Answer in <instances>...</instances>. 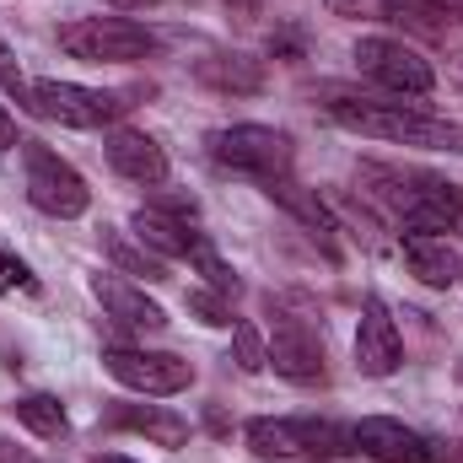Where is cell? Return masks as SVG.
I'll list each match as a JSON object with an SVG mask.
<instances>
[{
  "mask_svg": "<svg viewBox=\"0 0 463 463\" xmlns=\"http://www.w3.org/2000/svg\"><path fill=\"white\" fill-rule=\"evenodd\" d=\"M329 118L345 124L355 135L388 140V146H420V151H463V124L437 118L426 109H404V103H372V98H335Z\"/></svg>",
  "mask_w": 463,
  "mask_h": 463,
  "instance_id": "6da1fadb",
  "label": "cell"
},
{
  "mask_svg": "<svg viewBox=\"0 0 463 463\" xmlns=\"http://www.w3.org/2000/svg\"><path fill=\"white\" fill-rule=\"evenodd\" d=\"M248 448L259 458H345L355 453V426L335 420H248Z\"/></svg>",
  "mask_w": 463,
  "mask_h": 463,
  "instance_id": "7a4b0ae2",
  "label": "cell"
},
{
  "mask_svg": "<svg viewBox=\"0 0 463 463\" xmlns=\"http://www.w3.org/2000/svg\"><path fill=\"white\" fill-rule=\"evenodd\" d=\"M60 49L87 65H129L156 49V38L129 16H76L60 27Z\"/></svg>",
  "mask_w": 463,
  "mask_h": 463,
  "instance_id": "3957f363",
  "label": "cell"
},
{
  "mask_svg": "<svg viewBox=\"0 0 463 463\" xmlns=\"http://www.w3.org/2000/svg\"><path fill=\"white\" fill-rule=\"evenodd\" d=\"M211 156L232 167V173H248L259 184L269 178H286L291 173V140L269 124H227L211 135Z\"/></svg>",
  "mask_w": 463,
  "mask_h": 463,
  "instance_id": "277c9868",
  "label": "cell"
},
{
  "mask_svg": "<svg viewBox=\"0 0 463 463\" xmlns=\"http://www.w3.org/2000/svg\"><path fill=\"white\" fill-rule=\"evenodd\" d=\"M22 162H27V200H33L43 216H54V222H71V216H81V211L92 205V189H87V178H81L71 162H60L49 146L27 140V146H22Z\"/></svg>",
  "mask_w": 463,
  "mask_h": 463,
  "instance_id": "5b68a950",
  "label": "cell"
},
{
  "mask_svg": "<svg viewBox=\"0 0 463 463\" xmlns=\"http://www.w3.org/2000/svg\"><path fill=\"white\" fill-rule=\"evenodd\" d=\"M355 65H361V76H372L377 87H388L399 98H426L437 87L431 60L415 43H404V38H361L355 43Z\"/></svg>",
  "mask_w": 463,
  "mask_h": 463,
  "instance_id": "8992f818",
  "label": "cell"
},
{
  "mask_svg": "<svg viewBox=\"0 0 463 463\" xmlns=\"http://www.w3.org/2000/svg\"><path fill=\"white\" fill-rule=\"evenodd\" d=\"M27 103L33 114L54 118V124H71V129H103L114 124L129 103L114 92H92V87H76V81H27Z\"/></svg>",
  "mask_w": 463,
  "mask_h": 463,
  "instance_id": "52a82bcc",
  "label": "cell"
},
{
  "mask_svg": "<svg viewBox=\"0 0 463 463\" xmlns=\"http://www.w3.org/2000/svg\"><path fill=\"white\" fill-rule=\"evenodd\" d=\"M103 366L109 377L135 388V393H151V399H167V393H184L194 383V366L184 355H167V350H129V345H109L103 350Z\"/></svg>",
  "mask_w": 463,
  "mask_h": 463,
  "instance_id": "ba28073f",
  "label": "cell"
},
{
  "mask_svg": "<svg viewBox=\"0 0 463 463\" xmlns=\"http://www.w3.org/2000/svg\"><path fill=\"white\" fill-rule=\"evenodd\" d=\"M404 232H448L463 222V184L437 173H404V205L393 216Z\"/></svg>",
  "mask_w": 463,
  "mask_h": 463,
  "instance_id": "9c48e42d",
  "label": "cell"
},
{
  "mask_svg": "<svg viewBox=\"0 0 463 463\" xmlns=\"http://www.w3.org/2000/svg\"><path fill=\"white\" fill-rule=\"evenodd\" d=\"M355 453H366L377 463H448V453L431 437H420V431H410L404 420H388V415H366L355 426Z\"/></svg>",
  "mask_w": 463,
  "mask_h": 463,
  "instance_id": "30bf717a",
  "label": "cell"
},
{
  "mask_svg": "<svg viewBox=\"0 0 463 463\" xmlns=\"http://www.w3.org/2000/svg\"><path fill=\"white\" fill-rule=\"evenodd\" d=\"M399 361H404V340H399L388 307H383L377 297H366L361 329H355V372H361V377H393Z\"/></svg>",
  "mask_w": 463,
  "mask_h": 463,
  "instance_id": "8fae6325",
  "label": "cell"
},
{
  "mask_svg": "<svg viewBox=\"0 0 463 463\" xmlns=\"http://www.w3.org/2000/svg\"><path fill=\"white\" fill-rule=\"evenodd\" d=\"M269 366L291 383H324V340L302 318H280L269 340Z\"/></svg>",
  "mask_w": 463,
  "mask_h": 463,
  "instance_id": "7c38bea8",
  "label": "cell"
},
{
  "mask_svg": "<svg viewBox=\"0 0 463 463\" xmlns=\"http://www.w3.org/2000/svg\"><path fill=\"white\" fill-rule=\"evenodd\" d=\"M404 264L415 280H426L437 291H453L463 280V253L437 232H404Z\"/></svg>",
  "mask_w": 463,
  "mask_h": 463,
  "instance_id": "4fadbf2b",
  "label": "cell"
},
{
  "mask_svg": "<svg viewBox=\"0 0 463 463\" xmlns=\"http://www.w3.org/2000/svg\"><path fill=\"white\" fill-rule=\"evenodd\" d=\"M109 162H114V173H124L129 184H162L167 178V151L146 129H114L109 135Z\"/></svg>",
  "mask_w": 463,
  "mask_h": 463,
  "instance_id": "5bb4252c",
  "label": "cell"
},
{
  "mask_svg": "<svg viewBox=\"0 0 463 463\" xmlns=\"http://www.w3.org/2000/svg\"><path fill=\"white\" fill-rule=\"evenodd\" d=\"M92 297L103 302V313H114L118 324H129V329H146V335L167 329V313H162L146 291H135L129 280H118V275H98V280H92Z\"/></svg>",
  "mask_w": 463,
  "mask_h": 463,
  "instance_id": "9a60e30c",
  "label": "cell"
},
{
  "mask_svg": "<svg viewBox=\"0 0 463 463\" xmlns=\"http://www.w3.org/2000/svg\"><path fill=\"white\" fill-rule=\"evenodd\" d=\"M109 420L124 426V431L151 437L156 448H184L189 442V420L173 415V410H156V404H118V410H109Z\"/></svg>",
  "mask_w": 463,
  "mask_h": 463,
  "instance_id": "2e32d148",
  "label": "cell"
},
{
  "mask_svg": "<svg viewBox=\"0 0 463 463\" xmlns=\"http://www.w3.org/2000/svg\"><path fill=\"white\" fill-rule=\"evenodd\" d=\"M129 227H135V237H140L151 253H162V259H189V242H194V232H184V222H178V216L140 205V211L129 216Z\"/></svg>",
  "mask_w": 463,
  "mask_h": 463,
  "instance_id": "e0dca14e",
  "label": "cell"
},
{
  "mask_svg": "<svg viewBox=\"0 0 463 463\" xmlns=\"http://www.w3.org/2000/svg\"><path fill=\"white\" fill-rule=\"evenodd\" d=\"M194 76L216 92H264V65L248 54H211L194 65Z\"/></svg>",
  "mask_w": 463,
  "mask_h": 463,
  "instance_id": "ac0fdd59",
  "label": "cell"
},
{
  "mask_svg": "<svg viewBox=\"0 0 463 463\" xmlns=\"http://www.w3.org/2000/svg\"><path fill=\"white\" fill-rule=\"evenodd\" d=\"M264 194H269L275 205H286V211H291L297 222H307L313 232H324V237L335 232V216H329V205H324V200H318L313 189H302V184H297L291 173H286V178H269V184H264Z\"/></svg>",
  "mask_w": 463,
  "mask_h": 463,
  "instance_id": "d6986e66",
  "label": "cell"
},
{
  "mask_svg": "<svg viewBox=\"0 0 463 463\" xmlns=\"http://www.w3.org/2000/svg\"><path fill=\"white\" fill-rule=\"evenodd\" d=\"M103 248H109V259H114L124 275H135V280H151V286H156V280H167V264H162V253H151L146 242L135 248V242H124L114 227H103Z\"/></svg>",
  "mask_w": 463,
  "mask_h": 463,
  "instance_id": "ffe728a7",
  "label": "cell"
},
{
  "mask_svg": "<svg viewBox=\"0 0 463 463\" xmlns=\"http://www.w3.org/2000/svg\"><path fill=\"white\" fill-rule=\"evenodd\" d=\"M16 420H22L27 431H38V437H65V431H71L60 399H49V393H27V399H16Z\"/></svg>",
  "mask_w": 463,
  "mask_h": 463,
  "instance_id": "44dd1931",
  "label": "cell"
},
{
  "mask_svg": "<svg viewBox=\"0 0 463 463\" xmlns=\"http://www.w3.org/2000/svg\"><path fill=\"white\" fill-rule=\"evenodd\" d=\"M189 264H194V269H200V275L211 280V291H222V297H237V291H242L237 269H232L227 259H222V253H216V248L205 242V237H194V242H189Z\"/></svg>",
  "mask_w": 463,
  "mask_h": 463,
  "instance_id": "7402d4cb",
  "label": "cell"
},
{
  "mask_svg": "<svg viewBox=\"0 0 463 463\" xmlns=\"http://www.w3.org/2000/svg\"><path fill=\"white\" fill-rule=\"evenodd\" d=\"M232 350H237V366L242 372H264L269 366V345L253 324H232Z\"/></svg>",
  "mask_w": 463,
  "mask_h": 463,
  "instance_id": "603a6c76",
  "label": "cell"
},
{
  "mask_svg": "<svg viewBox=\"0 0 463 463\" xmlns=\"http://www.w3.org/2000/svg\"><path fill=\"white\" fill-rule=\"evenodd\" d=\"M189 313L200 324H211V329H232V307L222 291H189Z\"/></svg>",
  "mask_w": 463,
  "mask_h": 463,
  "instance_id": "cb8c5ba5",
  "label": "cell"
},
{
  "mask_svg": "<svg viewBox=\"0 0 463 463\" xmlns=\"http://www.w3.org/2000/svg\"><path fill=\"white\" fill-rule=\"evenodd\" d=\"M11 291H38V280H33V269L16 253L0 248V297H11Z\"/></svg>",
  "mask_w": 463,
  "mask_h": 463,
  "instance_id": "d4e9b609",
  "label": "cell"
},
{
  "mask_svg": "<svg viewBox=\"0 0 463 463\" xmlns=\"http://www.w3.org/2000/svg\"><path fill=\"white\" fill-rule=\"evenodd\" d=\"M0 87H11L16 98H27V81H22V71H16V60H11L5 43H0Z\"/></svg>",
  "mask_w": 463,
  "mask_h": 463,
  "instance_id": "484cf974",
  "label": "cell"
},
{
  "mask_svg": "<svg viewBox=\"0 0 463 463\" xmlns=\"http://www.w3.org/2000/svg\"><path fill=\"white\" fill-rule=\"evenodd\" d=\"M11 146H16V118L5 114V109H0V156H5Z\"/></svg>",
  "mask_w": 463,
  "mask_h": 463,
  "instance_id": "4316f807",
  "label": "cell"
},
{
  "mask_svg": "<svg viewBox=\"0 0 463 463\" xmlns=\"http://www.w3.org/2000/svg\"><path fill=\"white\" fill-rule=\"evenodd\" d=\"M431 5H437L448 22H463V0H431Z\"/></svg>",
  "mask_w": 463,
  "mask_h": 463,
  "instance_id": "83f0119b",
  "label": "cell"
},
{
  "mask_svg": "<svg viewBox=\"0 0 463 463\" xmlns=\"http://www.w3.org/2000/svg\"><path fill=\"white\" fill-rule=\"evenodd\" d=\"M98 463H135V458H118V453H103Z\"/></svg>",
  "mask_w": 463,
  "mask_h": 463,
  "instance_id": "f1b7e54d",
  "label": "cell"
}]
</instances>
